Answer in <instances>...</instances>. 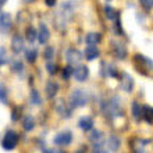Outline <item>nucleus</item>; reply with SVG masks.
I'll list each match as a JSON object with an SVG mask.
<instances>
[{
    "label": "nucleus",
    "instance_id": "obj_1",
    "mask_svg": "<svg viewBox=\"0 0 153 153\" xmlns=\"http://www.w3.org/2000/svg\"><path fill=\"white\" fill-rule=\"evenodd\" d=\"M88 93L85 92L84 89H74L73 92L70 93V106L73 109L82 107L88 103Z\"/></svg>",
    "mask_w": 153,
    "mask_h": 153
},
{
    "label": "nucleus",
    "instance_id": "obj_2",
    "mask_svg": "<svg viewBox=\"0 0 153 153\" xmlns=\"http://www.w3.org/2000/svg\"><path fill=\"white\" fill-rule=\"evenodd\" d=\"M18 143V134L16 131H7L6 132V137H4L3 142H1V146H3L4 150H13Z\"/></svg>",
    "mask_w": 153,
    "mask_h": 153
},
{
    "label": "nucleus",
    "instance_id": "obj_3",
    "mask_svg": "<svg viewBox=\"0 0 153 153\" xmlns=\"http://www.w3.org/2000/svg\"><path fill=\"white\" fill-rule=\"evenodd\" d=\"M65 60L70 65L73 64H78L81 60H82V53L79 50H76V49H68L67 53H65Z\"/></svg>",
    "mask_w": 153,
    "mask_h": 153
},
{
    "label": "nucleus",
    "instance_id": "obj_4",
    "mask_svg": "<svg viewBox=\"0 0 153 153\" xmlns=\"http://www.w3.org/2000/svg\"><path fill=\"white\" fill-rule=\"evenodd\" d=\"M71 141H73V134L70 131H63V132L57 134L54 138V143L59 146H67L71 143Z\"/></svg>",
    "mask_w": 153,
    "mask_h": 153
},
{
    "label": "nucleus",
    "instance_id": "obj_5",
    "mask_svg": "<svg viewBox=\"0 0 153 153\" xmlns=\"http://www.w3.org/2000/svg\"><path fill=\"white\" fill-rule=\"evenodd\" d=\"M89 75V68L86 65H78L75 70H74V78H75L78 82H84Z\"/></svg>",
    "mask_w": 153,
    "mask_h": 153
},
{
    "label": "nucleus",
    "instance_id": "obj_6",
    "mask_svg": "<svg viewBox=\"0 0 153 153\" xmlns=\"http://www.w3.org/2000/svg\"><path fill=\"white\" fill-rule=\"evenodd\" d=\"M50 38V31L49 28L46 27V24L43 22H40L39 24V29H38V40H39V43H46Z\"/></svg>",
    "mask_w": 153,
    "mask_h": 153
},
{
    "label": "nucleus",
    "instance_id": "obj_7",
    "mask_svg": "<svg viewBox=\"0 0 153 153\" xmlns=\"http://www.w3.org/2000/svg\"><path fill=\"white\" fill-rule=\"evenodd\" d=\"M121 88L124 89L125 92H132L134 89V79L129 74L124 73L123 74V79H121Z\"/></svg>",
    "mask_w": 153,
    "mask_h": 153
},
{
    "label": "nucleus",
    "instance_id": "obj_8",
    "mask_svg": "<svg viewBox=\"0 0 153 153\" xmlns=\"http://www.w3.org/2000/svg\"><path fill=\"white\" fill-rule=\"evenodd\" d=\"M11 49H13V52L16 53V54H18V53H21L22 50H24V39H22L20 35H16V36L13 38Z\"/></svg>",
    "mask_w": 153,
    "mask_h": 153
},
{
    "label": "nucleus",
    "instance_id": "obj_9",
    "mask_svg": "<svg viewBox=\"0 0 153 153\" xmlns=\"http://www.w3.org/2000/svg\"><path fill=\"white\" fill-rule=\"evenodd\" d=\"M99 54H100V52H99L96 45H88V48L85 49V57L88 60H95L99 57Z\"/></svg>",
    "mask_w": 153,
    "mask_h": 153
},
{
    "label": "nucleus",
    "instance_id": "obj_10",
    "mask_svg": "<svg viewBox=\"0 0 153 153\" xmlns=\"http://www.w3.org/2000/svg\"><path fill=\"white\" fill-rule=\"evenodd\" d=\"M113 53L114 56L121 59V60H124L127 57V49L123 43H113Z\"/></svg>",
    "mask_w": 153,
    "mask_h": 153
},
{
    "label": "nucleus",
    "instance_id": "obj_11",
    "mask_svg": "<svg viewBox=\"0 0 153 153\" xmlns=\"http://www.w3.org/2000/svg\"><path fill=\"white\" fill-rule=\"evenodd\" d=\"M57 92H59V85H57V82L49 81L48 84H46V95H48V97L49 99H53V97L57 95Z\"/></svg>",
    "mask_w": 153,
    "mask_h": 153
},
{
    "label": "nucleus",
    "instance_id": "obj_12",
    "mask_svg": "<svg viewBox=\"0 0 153 153\" xmlns=\"http://www.w3.org/2000/svg\"><path fill=\"white\" fill-rule=\"evenodd\" d=\"M0 25H1L4 32L10 31V28H11V17H10V14H7V13L0 14Z\"/></svg>",
    "mask_w": 153,
    "mask_h": 153
},
{
    "label": "nucleus",
    "instance_id": "obj_13",
    "mask_svg": "<svg viewBox=\"0 0 153 153\" xmlns=\"http://www.w3.org/2000/svg\"><path fill=\"white\" fill-rule=\"evenodd\" d=\"M56 110H57V113H59V116L64 117V118H68V117L71 116V113H70V109H67V106H65V103L63 100H59V102H57Z\"/></svg>",
    "mask_w": 153,
    "mask_h": 153
},
{
    "label": "nucleus",
    "instance_id": "obj_14",
    "mask_svg": "<svg viewBox=\"0 0 153 153\" xmlns=\"http://www.w3.org/2000/svg\"><path fill=\"white\" fill-rule=\"evenodd\" d=\"M78 125H79V128L82 129V131H91L93 127V120L91 118V117H82L79 120V123H78Z\"/></svg>",
    "mask_w": 153,
    "mask_h": 153
},
{
    "label": "nucleus",
    "instance_id": "obj_15",
    "mask_svg": "<svg viewBox=\"0 0 153 153\" xmlns=\"http://www.w3.org/2000/svg\"><path fill=\"white\" fill-rule=\"evenodd\" d=\"M142 117L146 120V123L152 124L153 123V107H150V106H143V107H142Z\"/></svg>",
    "mask_w": 153,
    "mask_h": 153
},
{
    "label": "nucleus",
    "instance_id": "obj_16",
    "mask_svg": "<svg viewBox=\"0 0 153 153\" xmlns=\"http://www.w3.org/2000/svg\"><path fill=\"white\" fill-rule=\"evenodd\" d=\"M120 139L117 137H114V135H111V137L107 139V148H109L111 152H116V150H118V148H120Z\"/></svg>",
    "mask_w": 153,
    "mask_h": 153
},
{
    "label": "nucleus",
    "instance_id": "obj_17",
    "mask_svg": "<svg viewBox=\"0 0 153 153\" xmlns=\"http://www.w3.org/2000/svg\"><path fill=\"white\" fill-rule=\"evenodd\" d=\"M102 36L100 33H96V32H91L86 35V38H85V42L88 45H97L99 42H100Z\"/></svg>",
    "mask_w": 153,
    "mask_h": 153
},
{
    "label": "nucleus",
    "instance_id": "obj_18",
    "mask_svg": "<svg viewBox=\"0 0 153 153\" xmlns=\"http://www.w3.org/2000/svg\"><path fill=\"white\" fill-rule=\"evenodd\" d=\"M22 127H24L25 131H32L35 128V121L31 116H25L24 120H22Z\"/></svg>",
    "mask_w": 153,
    "mask_h": 153
},
{
    "label": "nucleus",
    "instance_id": "obj_19",
    "mask_svg": "<svg viewBox=\"0 0 153 153\" xmlns=\"http://www.w3.org/2000/svg\"><path fill=\"white\" fill-rule=\"evenodd\" d=\"M105 14L109 20H117V18H118V13H117V10H114V8L110 7V6H106L105 7Z\"/></svg>",
    "mask_w": 153,
    "mask_h": 153
},
{
    "label": "nucleus",
    "instance_id": "obj_20",
    "mask_svg": "<svg viewBox=\"0 0 153 153\" xmlns=\"http://www.w3.org/2000/svg\"><path fill=\"white\" fill-rule=\"evenodd\" d=\"M25 33H27V39H28L29 43H32L35 39H38V32L35 31L33 27H28L27 31H25Z\"/></svg>",
    "mask_w": 153,
    "mask_h": 153
},
{
    "label": "nucleus",
    "instance_id": "obj_21",
    "mask_svg": "<svg viewBox=\"0 0 153 153\" xmlns=\"http://www.w3.org/2000/svg\"><path fill=\"white\" fill-rule=\"evenodd\" d=\"M25 57H27V60H28L29 63H35V61H36V57H38V52L35 49H29V50H27V53H25Z\"/></svg>",
    "mask_w": 153,
    "mask_h": 153
},
{
    "label": "nucleus",
    "instance_id": "obj_22",
    "mask_svg": "<svg viewBox=\"0 0 153 153\" xmlns=\"http://www.w3.org/2000/svg\"><path fill=\"white\" fill-rule=\"evenodd\" d=\"M73 75H74V68L71 65H67V67L63 68V74H61L63 79H68V78H71Z\"/></svg>",
    "mask_w": 153,
    "mask_h": 153
},
{
    "label": "nucleus",
    "instance_id": "obj_23",
    "mask_svg": "<svg viewBox=\"0 0 153 153\" xmlns=\"http://www.w3.org/2000/svg\"><path fill=\"white\" fill-rule=\"evenodd\" d=\"M141 113H142V109H141V105L138 103V102H134L132 103V114L134 117L139 120V117H141Z\"/></svg>",
    "mask_w": 153,
    "mask_h": 153
},
{
    "label": "nucleus",
    "instance_id": "obj_24",
    "mask_svg": "<svg viewBox=\"0 0 153 153\" xmlns=\"http://www.w3.org/2000/svg\"><path fill=\"white\" fill-rule=\"evenodd\" d=\"M31 100H32L33 105H40V103H42V97H40L39 92L35 91V89L31 92Z\"/></svg>",
    "mask_w": 153,
    "mask_h": 153
},
{
    "label": "nucleus",
    "instance_id": "obj_25",
    "mask_svg": "<svg viewBox=\"0 0 153 153\" xmlns=\"http://www.w3.org/2000/svg\"><path fill=\"white\" fill-rule=\"evenodd\" d=\"M53 54H54V49H53L52 46H48V48L45 49L43 56H45V59H46L48 61H50V59L53 57Z\"/></svg>",
    "mask_w": 153,
    "mask_h": 153
},
{
    "label": "nucleus",
    "instance_id": "obj_26",
    "mask_svg": "<svg viewBox=\"0 0 153 153\" xmlns=\"http://www.w3.org/2000/svg\"><path fill=\"white\" fill-rule=\"evenodd\" d=\"M0 100L1 103H7V89L4 88V85H0Z\"/></svg>",
    "mask_w": 153,
    "mask_h": 153
},
{
    "label": "nucleus",
    "instance_id": "obj_27",
    "mask_svg": "<svg viewBox=\"0 0 153 153\" xmlns=\"http://www.w3.org/2000/svg\"><path fill=\"white\" fill-rule=\"evenodd\" d=\"M46 70H48V73L49 74H56L57 73V65L54 64V63H50V61H48L46 63Z\"/></svg>",
    "mask_w": 153,
    "mask_h": 153
},
{
    "label": "nucleus",
    "instance_id": "obj_28",
    "mask_svg": "<svg viewBox=\"0 0 153 153\" xmlns=\"http://www.w3.org/2000/svg\"><path fill=\"white\" fill-rule=\"evenodd\" d=\"M102 138V132L100 131H93L92 134H91V137H89V139L92 142H95V141H99Z\"/></svg>",
    "mask_w": 153,
    "mask_h": 153
},
{
    "label": "nucleus",
    "instance_id": "obj_29",
    "mask_svg": "<svg viewBox=\"0 0 153 153\" xmlns=\"http://www.w3.org/2000/svg\"><path fill=\"white\" fill-rule=\"evenodd\" d=\"M22 68H24V65H22V63H21V61H16V63L13 64V70H14L16 73H21V71H22Z\"/></svg>",
    "mask_w": 153,
    "mask_h": 153
},
{
    "label": "nucleus",
    "instance_id": "obj_30",
    "mask_svg": "<svg viewBox=\"0 0 153 153\" xmlns=\"http://www.w3.org/2000/svg\"><path fill=\"white\" fill-rule=\"evenodd\" d=\"M6 50H4V48H0V64H4L6 61H7V59H6Z\"/></svg>",
    "mask_w": 153,
    "mask_h": 153
},
{
    "label": "nucleus",
    "instance_id": "obj_31",
    "mask_svg": "<svg viewBox=\"0 0 153 153\" xmlns=\"http://www.w3.org/2000/svg\"><path fill=\"white\" fill-rule=\"evenodd\" d=\"M141 3L145 8H152L153 7V0H141Z\"/></svg>",
    "mask_w": 153,
    "mask_h": 153
},
{
    "label": "nucleus",
    "instance_id": "obj_32",
    "mask_svg": "<svg viewBox=\"0 0 153 153\" xmlns=\"http://www.w3.org/2000/svg\"><path fill=\"white\" fill-rule=\"evenodd\" d=\"M92 153H109L106 149H103V148H100V146H95V149H93Z\"/></svg>",
    "mask_w": 153,
    "mask_h": 153
},
{
    "label": "nucleus",
    "instance_id": "obj_33",
    "mask_svg": "<svg viewBox=\"0 0 153 153\" xmlns=\"http://www.w3.org/2000/svg\"><path fill=\"white\" fill-rule=\"evenodd\" d=\"M107 70H109V73H107V74H109V75H111V76H117L116 68H114L113 65H109V68H107Z\"/></svg>",
    "mask_w": 153,
    "mask_h": 153
},
{
    "label": "nucleus",
    "instance_id": "obj_34",
    "mask_svg": "<svg viewBox=\"0 0 153 153\" xmlns=\"http://www.w3.org/2000/svg\"><path fill=\"white\" fill-rule=\"evenodd\" d=\"M43 153H64L61 149H48V150H45Z\"/></svg>",
    "mask_w": 153,
    "mask_h": 153
},
{
    "label": "nucleus",
    "instance_id": "obj_35",
    "mask_svg": "<svg viewBox=\"0 0 153 153\" xmlns=\"http://www.w3.org/2000/svg\"><path fill=\"white\" fill-rule=\"evenodd\" d=\"M45 3H46V6L52 7V6H54V4H56V0H45Z\"/></svg>",
    "mask_w": 153,
    "mask_h": 153
},
{
    "label": "nucleus",
    "instance_id": "obj_36",
    "mask_svg": "<svg viewBox=\"0 0 153 153\" xmlns=\"http://www.w3.org/2000/svg\"><path fill=\"white\" fill-rule=\"evenodd\" d=\"M3 4H4V1L3 0H0V10H1V7H3Z\"/></svg>",
    "mask_w": 153,
    "mask_h": 153
},
{
    "label": "nucleus",
    "instance_id": "obj_37",
    "mask_svg": "<svg viewBox=\"0 0 153 153\" xmlns=\"http://www.w3.org/2000/svg\"><path fill=\"white\" fill-rule=\"evenodd\" d=\"M75 153H85V152H84V150H82V149H81V150H76Z\"/></svg>",
    "mask_w": 153,
    "mask_h": 153
},
{
    "label": "nucleus",
    "instance_id": "obj_38",
    "mask_svg": "<svg viewBox=\"0 0 153 153\" xmlns=\"http://www.w3.org/2000/svg\"><path fill=\"white\" fill-rule=\"evenodd\" d=\"M25 1H27V3H31V1H32V0H25Z\"/></svg>",
    "mask_w": 153,
    "mask_h": 153
},
{
    "label": "nucleus",
    "instance_id": "obj_39",
    "mask_svg": "<svg viewBox=\"0 0 153 153\" xmlns=\"http://www.w3.org/2000/svg\"><path fill=\"white\" fill-rule=\"evenodd\" d=\"M106 1H111V0H106Z\"/></svg>",
    "mask_w": 153,
    "mask_h": 153
},
{
    "label": "nucleus",
    "instance_id": "obj_40",
    "mask_svg": "<svg viewBox=\"0 0 153 153\" xmlns=\"http://www.w3.org/2000/svg\"><path fill=\"white\" fill-rule=\"evenodd\" d=\"M3 1H6V0H3Z\"/></svg>",
    "mask_w": 153,
    "mask_h": 153
}]
</instances>
